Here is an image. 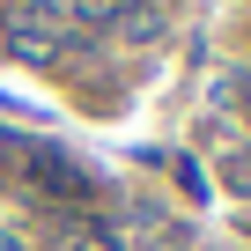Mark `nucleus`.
Returning <instances> with one entry per match:
<instances>
[{
    "label": "nucleus",
    "instance_id": "obj_1",
    "mask_svg": "<svg viewBox=\"0 0 251 251\" xmlns=\"http://www.w3.org/2000/svg\"><path fill=\"white\" fill-rule=\"evenodd\" d=\"M59 45H67V8L59 0H23L8 15V52L15 59H52Z\"/></svg>",
    "mask_w": 251,
    "mask_h": 251
},
{
    "label": "nucleus",
    "instance_id": "obj_2",
    "mask_svg": "<svg viewBox=\"0 0 251 251\" xmlns=\"http://www.w3.org/2000/svg\"><path fill=\"white\" fill-rule=\"evenodd\" d=\"M126 45H163V0H126V8H118V23H111Z\"/></svg>",
    "mask_w": 251,
    "mask_h": 251
},
{
    "label": "nucleus",
    "instance_id": "obj_3",
    "mask_svg": "<svg viewBox=\"0 0 251 251\" xmlns=\"http://www.w3.org/2000/svg\"><path fill=\"white\" fill-rule=\"evenodd\" d=\"M59 8H67V23H118V8H126V0H59Z\"/></svg>",
    "mask_w": 251,
    "mask_h": 251
},
{
    "label": "nucleus",
    "instance_id": "obj_4",
    "mask_svg": "<svg viewBox=\"0 0 251 251\" xmlns=\"http://www.w3.org/2000/svg\"><path fill=\"white\" fill-rule=\"evenodd\" d=\"M236 192H251V163H236Z\"/></svg>",
    "mask_w": 251,
    "mask_h": 251
}]
</instances>
